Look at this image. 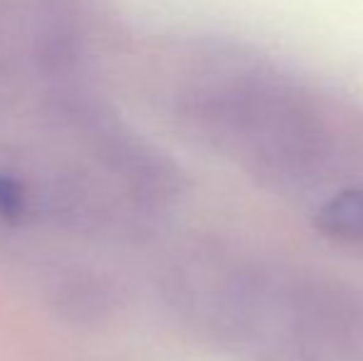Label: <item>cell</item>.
<instances>
[{"label":"cell","instance_id":"obj_3","mask_svg":"<svg viewBox=\"0 0 363 361\" xmlns=\"http://www.w3.org/2000/svg\"><path fill=\"white\" fill-rule=\"evenodd\" d=\"M38 208L35 193L13 174H0V218L10 223L25 221Z\"/></svg>","mask_w":363,"mask_h":361},{"label":"cell","instance_id":"obj_2","mask_svg":"<svg viewBox=\"0 0 363 361\" xmlns=\"http://www.w3.org/2000/svg\"><path fill=\"white\" fill-rule=\"evenodd\" d=\"M316 228L341 243H363V188H344L316 211Z\"/></svg>","mask_w":363,"mask_h":361},{"label":"cell","instance_id":"obj_1","mask_svg":"<svg viewBox=\"0 0 363 361\" xmlns=\"http://www.w3.org/2000/svg\"><path fill=\"white\" fill-rule=\"evenodd\" d=\"M186 111L208 144L267 186L306 188L334 159V136L321 114L279 84H208Z\"/></svg>","mask_w":363,"mask_h":361}]
</instances>
